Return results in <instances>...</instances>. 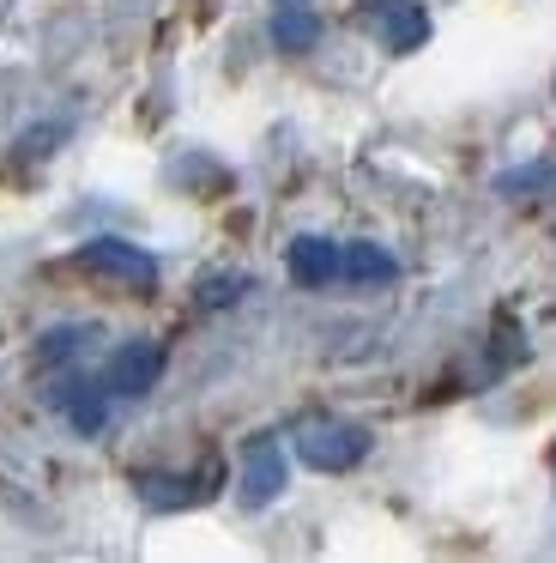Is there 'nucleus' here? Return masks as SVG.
I'll use <instances>...</instances> for the list:
<instances>
[{"label": "nucleus", "instance_id": "12", "mask_svg": "<svg viewBox=\"0 0 556 563\" xmlns=\"http://www.w3.org/2000/svg\"><path fill=\"white\" fill-rule=\"evenodd\" d=\"M242 279H205V303H230Z\"/></svg>", "mask_w": 556, "mask_h": 563}, {"label": "nucleus", "instance_id": "11", "mask_svg": "<svg viewBox=\"0 0 556 563\" xmlns=\"http://www.w3.org/2000/svg\"><path fill=\"white\" fill-rule=\"evenodd\" d=\"M85 340H91V328H55L43 340V364H60V357H79Z\"/></svg>", "mask_w": 556, "mask_h": 563}, {"label": "nucleus", "instance_id": "4", "mask_svg": "<svg viewBox=\"0 0 556 563\" xmlns=\"http://www.w3.org/2000/svg\"><path fill=\"white\" fill-rule=\"evenodd\" d=\"M218 485H224V461H200V473H145L140 478V497L152 503V509H193V503L218 497Z\"/></svg>", "mask_w": 556, "mask_h": 563}, {"label": "nucleus", "instance_id": "7", "mask_svg": "<svg viewBox=\"0 0 556 563\" xmlns=\"http://www.w3.org/2000/svg\"><path fill=\"white\" fill-rule=\"evenodd\" d=\"M285 267H290V279H297V285L321 291V285L338 279V243H326V236H297L290 255H285Z\"/></svg>", "mask_w": 556, "mask_h": 563}, {"label": "nucleus", "instance_id": "3", "mask_svg": "<svg viewBox=\"0 0 556 563\" xmlns=\"http://www.w3.org/2000/svg\"><path fill=\"white\" fill-rule=\"evenodd\" d=\"M357 25L393 55L423 49V37H430V13H423L418 0H369V7L357 13Z\"/></svg>", "mask_w": 556, "mask_h": 563}, {"label": "nucleus", "instance_id": "10", "mask_svg": "<svg viewBox=\"0 0 556 563\" xmlns=\"http://www.w3.org/2000/svg\"><path fill=\"white\" fill-rule=\"evenodd\" d=\"M103 394H109V388H103ZM103 394H97L91 382H73V388L60 394V400H67V412H73V424H79V430H97V424H103Z\"/></svg>", "mask_w": 556, "mask_h": 563}, {"label": "nucleus", "instance_id": "8", "mask_svg": "<svg viewBox=\"0 0 556 563\" xmlns=\"http://www.w3.org/2000/svg\"><path fill=\"white\" fill-rule=\"evenodd\" d=\"M338 279H351V285H387V279H393V255H387V249H375V243H345V249H338Z\"/></svg>", "mask_w": 556, "mask_h": 563}, {"label": "nucleus", "instance_id": "9", "mask_svg": "<svg viewBox=\"0 0 556 563\" xmlns=\"http://www.w3.org/2000/svg\"><path fill=\"white\" fill-rule=\"evenodd\" d=\"M273 37L278 49H309L321 37V25H314V13H302V0H285V13L273 19Z\"/></svg>", "mask_w": 556, "mask_h": 563}, {"label": "nucleus", "instance_id": "5", "mask_svg": "<svg viewBox=\"0 0 556 563\" xmlns=\"http://www.w3.org/2000/svg\"><path fill=\"white\" fill-rule=\"evenodd\" d=\"M157 376H164V345H152V340H133V345H121L115 357H109V369H103V388L109 394H145V388H157Z\"/></svg>", "mask_w": 556, "mask_h": 563}, {"label": "nucleus", "instance_id": "1", "mask_svg": "<svg viewBox=\"0 0 556 563\" xmlns=\"http://www.w3.org/2000/svg\"><path fill=\"white\" fill-rule=\"evenodd\" d=\"M73 267H79L85 279L121 291V297H152L157 291V261L145 255V249L121 243V236H97V243H85L79 255H73Z\"/></svg>", "mask_w": 556, "mask_h": 563}, {"label": "nucleus", "instance_id": "2", "mask_svg": "<svg viewBox=\"0 0 556 563\" xmlns=\"http://www.w3.org/2000/svg\"><path fill=\"white\" fill-rule=\"evenodd\" d=\"M297 461L314 466V473H351V466L369 454V430L351 424V418H302L297 424Z\"/></svg>", "mask_w": 556, "mask_h": 563}, {"label": "nucleus", "instance_id": "6", "mask_svg": "<svg viewBox=\"0 0 556 563\" xmlns=\"http://www.w3.org/2000/svg\"><path fill=\"white\" fill-rule=\"evenodd\" d=\"M278 490H285V454H278L273 437H254L248 449H242V503L260 509V503L278 497Z\"/></svg>", "mask_w": 556, "mask_h": 563}]
</instances>
